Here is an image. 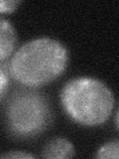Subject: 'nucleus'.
Listing matches in <instances>:
<instances>
[{"mask_svg":"<svg viewBox=\"0 0 119 159\" xmlns=\"http://www.w3.org/2000/svg\"><path fill=\"white\" fill-rule=\"evenodd\" d=\"M68 51L59 40L40 37L22 45L9 63V73L24 87L39 88L54 82L64 73Z\"/></svg>","mask_w":119,"mask_h":159,"instance_id":"1","label":"nucleus"},{"mask_svg":"<svg viewBox=\"0 0 119 159\" xmlns=\"http://www.w3.org/2000/svg\"><path fill=\"white\" fill-rule=\"evenodd\" d=\"M60 98L68 116L84 126H97L107 121L115 103L111 89L91 77L71 79L62 88Z\"/></svg>","mask_w":119,"mask_h":159,"instance_id":"2","label":"nucleus"},{"mask_svg":"<svg viewBox=\"0 0 119 159\" xmlns=\"http://www.w3.org/2000/svg\"><path fill=\"white\" fill-rule=\"evenodd\" d=\"M0 158L5 159H31V158H37L36 155L32 153H29L27 151L22 150H12L5 152L3 154H0Z\"/></svg>","mask_w":119,"mask_h":159,"instance_id":"8","label":"nucleus"},{"mask_svg":"<svg viewBox=\"0 0 119 159\" xmlns=\"http://www.w3.org/2000/svg\"><path fill=\"white\" fill-rule=\"evenodd\" d=\"M114 120H115V128L116 130H118V111H116L115 112V118H114Z\"/></svg>","mask_w":119,"mask_h":159,"instance_id":"10","label":"nucleus"},{"mask_svg":"<svg viewBox=\"0 0 119 159\" xmlns=\"http://www.w3.org/2000/svg\"><path fill=\"white\" fill-rule=\"evenodd\" d=\"M16 45V29L9 20L0 17V62L5 61L11 56Z\"/></svg>","mask_w":119,"mask_h":159,"instance_id":"5","label":"nucleus"},{"mask_svg":"<svg viewBox=\"0 0 119 159\" xmlns=\"http://www.w3.org/2000/svg\"><path fill=\"white\" fill-rule=\"evenodd\" d=\"M10 73L2 65H0V102L6 96L10 86Z\"/></svg>","mask_w":119,"mask_h":159,"instance_id":"7","label":"nucleus"},{"mask_svg":"<svg viewBox=\"0 0 119 159\" xmlns=\"http://www.w3.org/2000/svg\"><path fill=\"white\" fill-rule=\"evenodd\" d=\"M34 89H20L14 92L5 106L6 126L17 138L37 136L47 128L51 120V107L47 98Z\"/></svg>","mask_w":119,"mask_h":159,"instance_id":"3","label":"nucleus"},{"mask_svg":"<svg viewBox=\"0 0 119 159\" xmlns=\"http://www.w3.org/2000/svg\"><path fill=\"white\" fill-rule=\"evenodd\" d=\"M119 157V140L114 139L107 142L106 144L102 145L98 149L95 158L97 159H105V158H111V159H117Z\"/></svg>","mask_w":119,"mask_h":159,"instance_id":"6","label":"nucleus"},{"mask_svg":"<svg viewBox=\"0 0 119 159\" xmlns=\"http://www.w3.org/2000/svg\"><path fill=\"white\" fill-rule=\"evenodd\" d=\"M76 155L73 144L64 137H56L46 143L42 150V157L49 159L73 158Z\"/></svg>","mask_w":119,"mask_h":159,"instance_id":"4","label":"nucleus"},{"mask_svg":"<svg viewBox=\"0 0 119 159\" xmlns=\"http://www.w3.org/2000/svg\"><path fill=\"white\" fill-rule=\"evenodd\" d=\"M22 2L20 0H0V13L9 14L16 10Z\"/></svg>","mask_w":119,"mask_h":159,"instance_id":"9","label":"nucleus"}]
</instances>
